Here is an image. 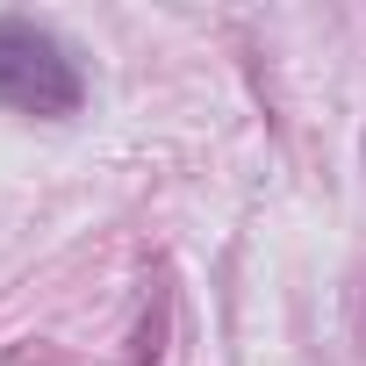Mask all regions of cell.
<instances>
[{
	"label": "cell",
	"mask_w": 366,
	"mask_h": 366,
	"mask_svg": "<svg viewBox=\"0 0 366 366\" xmlns=\"http://www.w3.org/2000/svg\"><path fill=\"white\" fill-rule=\"evenodd\" d=\"M86 101V72L72 58V44L51 22L29 15H0V108L15 115H79Z\"/></svg>",
	"instance_id": "6da1fadb"
}]
</instances>
